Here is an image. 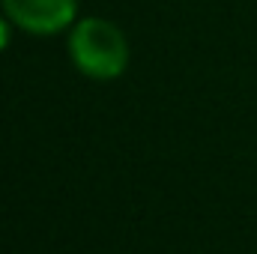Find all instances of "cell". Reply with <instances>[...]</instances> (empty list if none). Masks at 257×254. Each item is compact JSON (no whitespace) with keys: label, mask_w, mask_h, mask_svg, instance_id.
Segmentation results:
<instances>
[{"label":"cell","mask_w":257,"mask_h":254,"mask_svg":"<svg viewBox=\"0 0 257 254\" xmlns=\"http://www.w3.org/2000/svg\"><path fill=\"white\" fill-rule=\"evenodd\" d=\"M6 42H9V24L0 18V51L6 48Z\"/></svg>","instance_id":"3"},{"label":"cell","mask_w":257,"mask_h":254,"mask_svg":"<svg viewBox=\"0 0 257 254\" xmlns=\"http://www.w3.org/2000/svg\"><path fill=\"white\" fill-rule=\"evenodd\" d=\"M69 54L87 78H120L128 63V42L123 30L105 18H81L69 36Z\"/></svg>","instance_id":"1"},{"label":"cell","mask_w":257,"mask_h":254,"mask_svg":"<svg viewBox=\"0 0 257 254\" xmlns=\"http://www.w3.org/2000/svg\"><path fill=\"white\" fill-rule=\"evenodd\" d=\"M3 9L21 30L48 36L75 21L78 0H3Z\"/></svg>","instance_id":"2"}]
</instances>
